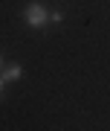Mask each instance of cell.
<instances>
[{
	"label": "cell",
	"instance_id": "1",
	"mask_svg": "<svg viewBox=\"0 0 110 131\" xmlns=\"http://www.w3.org/2000/svg\"><path fill=\"white\" fill-rule=\"evenodd\" d=\"M23 20H26V26H32V29H44L46 24H49V9H46L44 3H38V0H32V3L23 6Z\"/></svg>",
	"mask_w": 110,
	"mask_h": 131
},
{
	"label": "cell",
	"instance_id": "2",
	"mask_svg": "<svg viewBox=\"0 0 110 131\" xmlns=\"http://www.w3.org/2000/svg\"><path fill=\"white\" fill-rule=\"evenodd\" d=\"M0 76L6 79V84H9V82H18L20 76H23V67L20 64H3V67H0Z\"/></svg>",
	"mask_w": 110,
	"mask_h": 131
},
{
	"label": "cell",
	"instance_id": "3",
	"mask_svg": "<svg viewBox=\"0 0 110 131\" xmlns=\"http://www.w3.org/2000/svg\"><path fill=\"white\" fill-rule=\"evenodd\" d=\"M61 20H64V12H61V9L49 12V24H61Z\"/></svg>",
	"mask_w": 110,
	"mask_h": 131
},
{
	"label": "cell",
	"instance_id": "4",
	"mask_svg": "<svg viewBox=\"0 0 110 131\" xmlns=\"http://www.w3.org/2000/svg\"><path fill=\"white\" fill-rule=\"evenodd\" d=\"M3 90H6V79L0 76V99H3Z\"/></svg>",
	"mask_w": 110,
	"mask_h": 131
},
{
	"label": "cell",
	"instance_id": "5",
	"mask_svg": "<svg viewBox=\"0 0 110 131\" xmlns=\"http://www.w3.org/2000/svg\"><path fill=\"white\" fill-rule=\"evenodd\" d=\"M0 67H3V52H0Z\"/></svg>",
	"mask_w": 110,
	"mask_h": 131
}]
</instances>
